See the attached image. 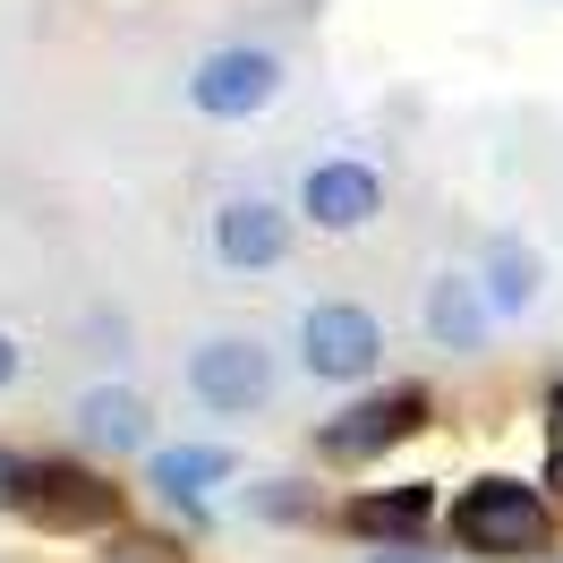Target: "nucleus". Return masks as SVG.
<instances>
[{
  "instance_id": "16",
  "label": "nucleus",
  "mask_w": 563,
  "mask_h": 563,
  "mask_svg": "<svg viewBox=\"0 0 563 563\" xmlns=\"http://www.w3.org/2000/svg\"><path fill=\"white\" fill-rule=\"evenodd\" d=\"M538 478H547V495H563V427H547V470Z\"/></svg>"
},
{
  "instance_id": "8",
  "label": "nucleus",
  "mask_w": 563,
  "mask_h": 563,
  "mask_svg": "<svg viewBox=\"0 0 563 563\" xmlns=\"http://www.w3.org/2000/svg\"><path fill=\"white\" fill-rule=\"evenodd\" d=\"M231 470H240L231 444H154V453H145V487L179 512V529H206L213 521V512H206V487H222Z\"/></svg>"
},
{
  "instance_id": "7",
  "label": "nucleus",
  "mask_w": 563,
  "mask_h": 563,
  "mask_svg": "<svg viewBox=\"0 0 563 563\" xmlns=\"http://www.w3.org/2000/svg\"><path fill=\"white\" fill-rule=\"evenodd\" d=\"M376 213H385V179L367 172V163H351V154L308 163V179H299V222H317L324 240H351Z\"/></svg>"
},
{
  "instance_id": "4",
  "label": "nucleus",
  "mask_w": 563,
  "mask_h": 563,
  "mask_svg": "<svg viewBox=\"0 0 563 563\" xmlns=\"http://www.w3.org/2000/svg\"><path fill=\"white\" fill-rule=\"evenodd\" d=\"M299 367H308L317 385H367V376L385 367V324H376V308L317 299V308L299 317Z\"/></svg>"
},
{
  "instance_id": "11",
  "label": "nucleus",
  "mask_w": 563,
  "mask_h": 563,
  "mask_svg": "<svg viewBox=\"0 0 563 563\" xmlns=\"http://www.w3.org/2000/svg\"><path fill=\"white\" fill-rule=\"evenodd\" d=\"M419 317H427V342H435V351L470 358V351H487V333H495V299H487L478 274H435Z\"/></svg>"
},
{
  "instance_id": "19",
  "label": "nucleus",
  "mask_w": 563,
  "mask_h": 563,
  "mask_svg": "<svg viewBox=\"0 0 563 563\" xmlns=\"http://www.w3.org/2000/svg\"><path fill=\"white\" fill-rule=\"evenodd\" d=\"M547 427H563V376L547 385Z\"/></svg>"
},
{
  "instance_id": "17",
  "label": "nucleus",
  "mask_w": 563,
  "mask_h": 563,
  "mask_svg": "<svg viewBox=\"0 0 563 563\" xmlns=\"http://www.w3.org/2000/svg\"><path fill=\"white\" fill-rule=\"evenodd\" d=\"M18 478H26V453H9V444H0V512H9V495H18Z\"/></svg>"
},
{
  "instance_id": "5",
  "label": "nucleus",
  "mask_w": 563,
  "mask_h": 563,
  "mask_svg": "<svg viewBox=\"0 0 563 563\" xmlns=\"http://www.w3.org/2000/svg\"><path fill=\"white\" fill-rule=\"evenodd\" d=\"M188 393L222 419H247V410L274 401V351L256 333H213V342L188 351Z\"/></svg>"
},
{
  "instance_id": "6",
  "label": "nucleus",
  "mask_w": 563,
  "mask_h": 563,
  "mask_svg": "<svg viewBox=\"0 0 563 563\" xmlns=\"http://www.w3.org/2000/svg\"><path fill=\"white\" fill-rule=\"evenodd\" d=\"M274 95H282V60L265 43H222V52H206L188 69V103L206 120H256Z\"/></svg>"
},
{
  "instance_id": "15",
  "label": "nucleus",
  "mask_w": 563,
  "mask_h": 563,
  "mask_svg": "<svg viewBox=\"0 0 563 563\" xmlns=\"http://www.w3.org/2000/svg\"><path fill=\"white\" fill-rule=\"evenodd\" d=\"M95 563H188V547H179L172 529H137V521H120V529H103Z\"/></svg>"
},
{
  "instance_id": "2",
  "label": "nucleus",
  "mask_w": 563,
  "mask_h": 563,
  "mask_svg": "<svg viewBox=\"0 0 563 563\" xmlns=\"http://www.w3.org/2000/svg\"><path fill=\"white\" fill-rule=\"evenodd\" d=\"M9 512L26 529H43V538H103V529H120V487L69 453H43V461H26Z\"/></svg>"
},
{
  "instance_id": "13",
  "label": "nucleus",
  "mask_w": 563,
  "mask_h": 563,
  "mask_svg": "<svg viewBox=\"0 0 563 563\" xmlns=\"http://www.w3.org/2000/svg\"><path fill=\"white\" fill-rule=\"evenodd\" d=\"M478 282H487L495 317H529V308H538V290H547V256H538L529 240H495L487 265H478Z\"/></svg>"
},
{
  "instance_id": "1",
  "label": "nucleus",
  "mask_w": 563,
  "mask_h": 563,
  "mask_svg": "<svg viewBox=\"0 0 563 563\" xmlns=\"http://www.w3.org/2000/svg\"><path fill=\"white\" fill-rule=\"evenodd\" d=\"M444 538H453V555H470V563H547L555 555V495H547V478L487 470V478H470V487L453 495Z\"/></svg>"
},
{
  "instance_id": "14",
  "label": "nucleus",
  "mask_w": 563,
  "mask_h": 563,
  "mask_svg": "<svg viewBox=\"0 0 563 563\" xmlns=\"http://www.w3.org/2000/svg\"><path fill=\"white\" fill-rule=\"evenodd\" d=\"M247 512L274 521V529H317L324 521V495L308 487V478H256V487H247Z\"/></svg>"
},
{
  "instance_id": "10",
  "label": "nucleus",
  "mask_w": 563,
  "mask_h": 563,
  "mask_svg": "<svg viewBox=\"0 0 563 563\" xmlns=\"http://www.w3.org/2000/svg\"><path fill=\"white\" fill-rule=\"evenodd\" d=\"M213 256L231 274H274L282 256H290V213L274 197H231V206L213 213Z\"/></svg>"
},
{
  "instance_id": "3",
  "label": "nucleus",
  "mask_w": 563,
  "mask_h": 563,
  "mask_svg": "<svg viewBox=\"0 0 563 563\" xmlns=\"http://www.w3.org/2000/svg\"><path fill=\"white\" fill-rule=\"evenodd\" d=\"M427 419H435V393H427V385H376V393L342 401V410L317 427V461H333V470H367V461H385L393 444L427 435Z\"/></svg>"
},
{
  "instance_id": "9",
  "label": "nucleus",
  "mask_w": 563,
  "mask_h": 563,
  "mask_svg": "<svg viewBox=\"0 0 563 563\" xmlns=\"http://www.w3.org/2000/svg\"><path fill=\"white\" fill-rule=\"evenodd\" d=\"M342 529L367 547H419L435 529V478H393V487H358L342 504Z\"/></svg>"
},
{
  "instance_id": "12",
  "label": "nucleus",
  "mask_w": 563,
  "mask_h": 563,
  "mask_svg": "<svg viewBox=\"0 0 563 563\" xmlns=\"http://www.w3.org/2000/svg\"><path fill=\"white\" fill-rule=\"evenodd\" d=\"M77 435H86L95 453H145V444H154V410H145V393H129V385H86L77 393Z\"/></svg>"
},
{
  "instance_id": "18",
  "label": "nucleus",
  "mask_w": 563,
  "mask_h": 563,
  "mask_svg": "<svg viewBox=\"0 0 563 563\" xmlns=\"http://www.w3.org/2000/svg\"><path fill=\"white\" fill-rule=\"evenodd\" d=\"M18 367H26V351H18L9 333H0V385H18Z\"/></svg>"
}]
</instances>
